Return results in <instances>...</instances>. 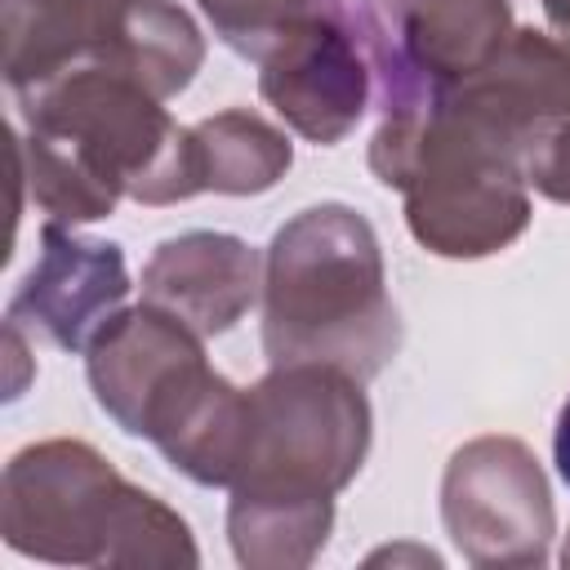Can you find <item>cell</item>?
<instances>
[{
    "label": "cell",
    "instance_id": "obj_1",
    "mask_svg": "<svg viewBox=\"0 0 570 570\" xmlns=\"http://www.w3.org/2000/svg\"><path fill=\"white\" fill-rule=\"evenodd\" d=\"M370 405L338 365H276L249 392L245 459L232 481V543L245 566H303L330 530L334 494L361 472Z\"/></svg>",
    "mask_w": 570,
    "mask_h": 570
},
{
    "label": "cell",
    "instance_id": "obj_2",
    "mask_svg": "<svg viewBox=\"0 0 570 570\" xmlns=\"http://www.w3.org/2000/svg\"><path fill=\"white\" fill-rule=\"evenodd\" d=\"M401 343L374 227L347 205H312L267 249L263 347L272 365H338L370 379Z\"/></svg>",
    "mask_w": 570,
    "mask_h": 570
},
{
    "label": "cell",
    "instance_id": "obj_3",
    "mask_svg": "<svg viewBox=\"0 0 570 570\" xmlns=\"http://www.w3.org/2000/svg\"><path fill=\"white\" fill-rule=\"evenodd\" d=\"M98 405L200 485H232L249 436V392L205 365L200 334L142 303L111 316L89 343Z\"/></svg>",
    "mask_w": 570,
    "mask_h": 570
},
{
    "label": "cell",
    "instance_id": "obj_4",
    "mask_svg": "<svg viewBox=\"0 0 570 570\" xmlns=\"http://www.w3.org/2000/svg\"><path fill=\"white\" fill-rule=\"evenodd\" d=\"M370 165L405 196L410 232L445 258L503 249L530 223L525 178L445 102L379 125Z\"/></svg>",
    "mask_w": 570,
    "mask_h": 570
},
{
    "label": "cell",
    "instance_id": "obj_5",
    "mask_svg": "<svg viewBox=\"0 0 570 570\" xmlns=\"http://www.w3.org/2000/svg\"><path fill=\"white\" fill-rule=\"evenodd\" d=\"M4 534L13 548L53 561H89L85 539H102L107 561H125L116 539H138L151 561H196L187 525L151 494L125 485L80 441H49L9 463Z\"/></svg>",
    "mask_w": 570,
    "mask_h": 570
},
{
    "label": "cell",
    "instance_id": "obj_6",
    "mask_svg": "<svg viewBox=\"0 0 570 570\" xmlns=\"http://www.w3.org/2000/svg\"><path fill=\"white\" fill-rule=\"evenodd\" d=\"M548 200H570V45L543 31L512 40L445 98Z\"/></svg>",
    "mask_w": 570,
    "mask_h": 570
},
{
    "label": "cell",
    "instance_id": "obj_7",
    "mask_svg": "<svg viewBox=\"0 0 570 570\" xmlns=\"http://www.w3.org/2000/svg\"><path fill=\"white\" fill-rule=\"evenodd\" d=\"M441 512L472 561H543L552 534L548 485L512 436H481L450 459Z\"/></svg>",
    "mask_w": 570,
    "mask_h": 570
},
{
    "label": "cell",
    "instance_id": "obj_8",
    "mask_svg": "<svg viewBox=\"0 0 570 570\" xmlns=\"http://www.w3.org/2000/svg\"><path fill=\"white\" fill-rule=\"evenodd\" d=\"M370 76L347 9L321 13L263 58V98L312 142H338L365 111Z\"/></svg>",
    "mask_w": 570,
    "mask_h": 570
},
{
    "label": "cell",
    "instance_id": "obj_9",
    "mask_svg": "<svg viewBox=\"0 0 570 570\" xmlns=\"http://www.w3.org/2000/svg\"><path fill=\"white\" fill-rule=\"evenodd\" d=\"M40 263L9 303V325H31L58 347H85L129 294L125 254L111 240H76L58 223L40 232Z\"/></svg>",
    "mask_w": 570,
    "mask_h": 570
},
{
    "label": "cell",
    "instance_id": "obj_10",
    "mask_svg": "<svg viewBox=\"0 0 570 570\" xmlns=\"http://www.w3.org/2000/svg\"><path fill=\"white\" fill-rule=\"evenodd\" d=\"M254 272L258 258L245 240L223 232H191L165 240L151 254L142 272V298L196 334H223L254 303Z\"/></svg>",
    "mask_w": 570,
    "mask_h": 570
},
{
    "label": "cell",
    "instance_id": "obj_11",
    "mask_svg": "<svg viewBox=\"0 0 570 570\" xmlns=\"http://www.w3.org/2000/svg\"><path fill=\"white\" fill-rule=\"evenodd\" d=\"M125 0H4V67L13 89H31L89 58L120 22Z\"/></svg>",
    "mask_w": 570,
    "mask_h": 570
},
{
    "label": "cell",
    "instance_id": "obj_12",
    "mask_svg": "<svg viewBox=\"0 0 570 570\" xmlns=\"http://www.w3.org/2000/svg\"><path fill=\"white\" fill-rule=\"evenodd\" d=\"M289 169V138L249 111H223L187 129V196L267 191Z\"/></svg>",
    "mask_w": 570,
    "mask_h": 570
},
{
    "label": "cell",
    "instance_id": "obj_13",
    "mask_svg": "<svg viewBox=\"0 0 570 570\" xmlns=\"http://www.w3.org/2000/svg\"><path fill=\"white\" fill-rule=\"evenodd\" d=\"M200 9L209 13L223 45H232L240 58L263 62L307 22L343 9V0H200Z\"/></svg>",
    "mask_w": 570,
    "mask_h": 570
},
{
    "label": "cell",
    "instance_id": "obj_14",
    "mask_svg": "<svg viewBox=\"0 0 570 570\" xmlns=\"http://www.w3.org/2000/svg\"><path fill=\"white\" fill-rule=\"evenodd\" d=\"M552 454H557V472H561V476H566V485H570V396H566V405H561V414H557Z\"/></svg>",
    "mask_w": 570,
    "mask_h": 570
},
{
    "label": "cell",
    "instance_id": "obj_15",
    "mask_svg": "<svg viewBox=\"0 0 570 570\" xmlns=\"http://www.w3.org/2000/svg\"><path fill=\"white\" fill-rule=\"evenodd\" d=\"M543 13H548V22L570 40V0H543Z\"/></svg>",
    "mask_w": 570,
    "mask_h": 570
}]
</instances>
